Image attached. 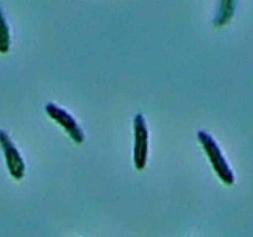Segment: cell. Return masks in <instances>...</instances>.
<instances>
[{
    "instance_id": "6da1fadb",
    "label": "cell",
    "mask_w": 253,
    "mask_h": 237,
    "mask_svg": "<svg viewBox=\"0 0 253 237\" xmlns=\"http://www.w3.org/2000/svg\"><path fill=\"white\" fill-rule=\"evenodd\" d=\"M198 141L201 142L204 152L208 155L213 171L217 172L218 179L226 185H233L234 184V172L231 169V166L228 164L223 152H221L220 146L217 144V141L206 131H198Z\"/></svg>"
},
{
    "instance_id": "7a4b0ae2",
    "label": "cell",
    "mask_w": 253,
    "mask_h": 237,
    "mask_svg": "<svg viewBox=\"0 0 253 237\" xmlns=\"http://www.w3.org/2000/svg\"><path fill=\"white\" fill-rule=\"evenodd\" d=\"M44 111H46V114L49 116V118H52V120L68 134V138L73 141L75 144H83L85 141V134H84L83 128L79 126L76 118L71 116L67 109H63L59 105H55V103L51 101L46 105Z\"/></svg>"
},
{
    "instance_id": "3957f363",
    "label": "cell",
    "mask_w": 253,
    "mask_h": 237,
    "mask_svg": "<svg viewBox=\"0 0 253 237\" xmlns=\"http://www.w3.org/2000/svg\"><path fill=\"white\" fill-rule=\"evenodd\" d=\"M134 146H133V163L138 171H142L147 164L149 155V130L146 118L142 114H136L133 120Z\"/></svg>"
},
{
    "instance_id": "277c9868",
    "label": "cell",
    "mask_w": 253,
    "mask_h": 237,
    "mask_svg": "<svg viewBox=\"0 0 253 237\" xmlns=\"http://www.w3.org/2000/svg\"><path fill=\"white\" fill-rule=\"evenodd\" d=\"M0 149L3 150L10 176L16 180H22L26 176V161H24L21 152L16 147L14 141L5 130H0Z\"/></svg>"
},
{
    "instance_id": "5b68a950",
    "label": "cell",
    "mask_w": 253,
    "mask_h": 237,
    "mask_svg": "<svg viewBox=\"0 0 253 237\" xmlns=\"http://www.w3.org/2000/svg\"><path fill=\"white\" fill-rule=\"evenodd\" d=\"M11 49V30L8 26L6 16L0 8V54H8Z\"/></svg>"
},
{
    "instance_id": "8992f818",
    "label": "cell",
    "mask_w": 253,
    "mask_h": 237,
    "mask_svg": "<svg viewBox=\"0 0 253 237\" xmlns=\"http://www.w3.org/2000/svg\"><path fill=\"white\" fill-rule=\"evenodd\" d=\"M236 11V2H220L218 11L215 14V19H213V26L215 27H221L225 26L226 22H229V19L233 18V14Z\"/></svg>"
}]
</instances>
